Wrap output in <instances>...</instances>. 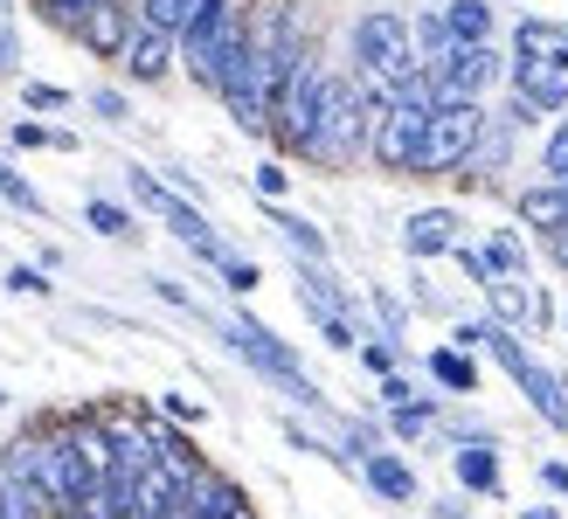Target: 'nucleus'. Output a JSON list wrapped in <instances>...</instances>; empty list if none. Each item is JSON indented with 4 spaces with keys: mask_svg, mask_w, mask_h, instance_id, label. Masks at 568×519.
<instances>
[{
    "mask_svg": "<svg viewBox=\"0 0 568 519\" xmlns=\"http://www.w3.org/2000/svg\"><path fill=\"white\" fill-rule=\"evenodd\" d=\"M514 63H506V119L534 125V119H555L568 111V21L555 14H520L514 21Z\"/></svg>",
    "mask_w": 568,
    "mask_h": 519,
    "instance_id": "f257e3e1",
    "label": "nucleus"
},
{
    "mask_svg": "<svg viewBox=\"0 0 568 519\" xmlns=\"http://www.w3.org/2000/svg\"><path fill=\"white\" fill-rule=\"evenodd\" d=\"M450 346H465V354H486V360L506 374V381L520 388L527 409L541 416L548 429H561V437H568V381H561V374H555L541 354H534L520 326L493 319V312H486V319H458V326H450Z\"/></svg>",
    "mask_w": 568,
    "mask_h": 519,
    "instance_id": "f03ea898",
    "label": "nucleus"
},
{
    "mask_svg": "<svg viewBox=\"0 0 568 519\" xmlns=\"http://www.w3.org/2000/svg\"><path fill=\"white\" fill-rule=\"evenodd\" d=\"M347 49H354V77L375 104H395L409 77H423V55H416V28L409 14L395 8H361L354 28H347Z\"/></svg>",
    "mask_w": 568,
    "mask_h": 519,
    "instance_id": "7ed1b4c3",
    "label": "nucleus"
},
{
    "mask_svg": "<svg viewBox=\"0 0 568 519\" xmlns=\"http://www.w3.org/2000/svg\"><path fill=\"white\" fill-rule=\"evenodd\" d=\"M388 104H375L361 91V77L354 70H333L326 77V98H320V139H312V166H354L367 153V139H375V119H382Z\"/></svg>",
    "mask_w": 568,
    "mask_h": 519,
    "instance_id": "20e7f679",
    "label": "nucleus"
},
{
    "mask_svg": "<svg viewBox=\"0 0 568 519\" xmlns=\"http://www.w3.org/2000/svg\"><path fill=\"white\" fill-rule=\"evenodd\" d=\"M430 111H437V91H430V70L409 77L395 104L375 119V139H367V160H375L388 181H416V160H423V132H430Z\"/></svg>",
    "mask_w": 568,
    "mask_h": 519,
    "instance_id": "39448f33",
    "label": "nucleus"
},
{
    "mask_svg": "<svg viewBox=\"0 0 568 519\" xmlns=\"http://www.w3.org/2000/svg\"><path fill=\"white\" fill-rule=\"evenodd\" d=\"M222 339H230V354H236L243 367H257L271 388H284V395L298 401V409H326V388H320V381H312V374L298 367V354H292V346H284V339H277L264 319H250V312H236V319L222 326Z\"/></svg>",
    "mask_w": 568,
    "mask_h": 519,
    "instance_id": "423d86ee",
    "label": "nucleus"
},
{
    "mask_svg": "<svg viewBox=\"0 0 568 519\" xmlns=\"http://www.w3.org/2000/svg\"><path fill=\"white\" fill-rule=\"evenodd\" d=\"M326 77H333V63H320V49L298 55V70L284 77V91H277V104H271V132H264L284 160H312V139H320V98H326Z\"/></svg>",
    "mask_w": 568,
    "mask_h": 519,
    "instance_id": "0eeeda50",
    "label": "nucleus"
},
{
    "mask_svg": "<svg viewBox=\"0 0 568 519\" xmlns=\"http://www.w3.org/2000/svg\"><path fill=\"white\" fill-rule=\"evenodd\" d=\"M125 187H132V201H139V208H146V215H160V222L174 228V236H181V243H187L194 256H202L209 271H222V264H230V256H236V250H230V243H222L215 228H209V215L194 208V194H181L174 181H160V173L132 166V173H125Z\"/></svg>",
    "mask_w": 568,
    "mask_h": 519,
    "instance_id": "6e6552de",
    "label": "nucleus"
},
{
    "mask_svg": "<svg viewBox=\"0 0 568 519\" xmlns=\"http://www.w3.org/2000/svg\"><path fill=\"white\" fill-rule=\"evenodd\" d=\"M486 125H493V111H486V98H465V104H437L430 111V132H423V160H416V181H450L465 160H471V146L486 139Z\"/></svg>",
    "mask_w": 568,
    "mask_h": 519,
    "instance_id": "1a4fd4ad",
    "label": "nucleus"
},
{
    "mask_svg": "<svg viewBox=\"0 0 568 519\" xmlns=\"http://www.w3.org/2000/svg\"><path fill=\"white\" fill-rule=\"evenodd\" d=\"M250 28V8L243 0H202V14H194L187 28H181V70L202 83H215V63H222V49H230L236 35Z\"/></svg>",
    "mask_w": 568,
    "mask_h": 519,
    "instance_id": "9d476101",
    "label": "nucleus"
},
{
    "mask_svg": "<svg viewBox=\"0 0 568 519\" xmlns=\"http://www.w3.org/2000/svg\"><path fill=\"white\" fill-rule=\"evenodd\" d=\"M506 55L499 42H450V55L430 70V91L437 104H465V98H493L499 83H506Z\"/></svg>",
    "mask_w": 568,
    "mask_h": 519,
    "instance_id": "9b49d317",
    "label": "nucleus"
},
{
    "mask_svg": "<svg viewBox=\"0 0 568 519\" xmlns=\"http://www.w3.org/2000/svg\"><path fill=\"white\" fill-rule=\"evenodd\" d=\"M132 28H139V0H98V8L77 21V42H83L91 63H119Z\"/></svg>",
    "mask_w": 568,
    "mask_h": 519,
    "instance_id": "f8f14e48",
    "label": "nucleus"
},
{
    "mask_svg": "<svg viewBox=\"0 0 568 519\" xmlns=\"http://www.w3.org/2000/svg\"><path fill=\"white\" fill-rule=\"evenodd\" d=\"M174 63H181V35H174V28H160V21H139L132 42H125V55H119V70L132 83H166V77H174Z\"/></svg>",
    "mask_w": 568,
    "mask_h": 519,
    "instance_id": "ddd939ff",
    "label": "nucleus"
},
{
    "mask_svg": "<svg viewBox=\"0 0 568 519\" xmlns=\"http://www.w3.org/2000/svg\"><path fill=\"white\" fill-rule=\"evenodd\" d=\"M458 236H465V215H458V208H416V215L403 222V250L416 256V264L450 256V250H458Z\"/></svg>",
    "mask_w": 568,
    "mask_h": 519,
    "instance_id": "4468645a",
    "label": "nucleus"
},
{
    "mask_svg": "<svg viewBox=\"0 0 568 519\" xmlns=\"http://www.w3.org/2000/svg\"><path fill=\"white\" fill-rule=\"evenodd\" d=\"M450 471H458V485L471 499H506V478H499V450L493 437H465L458 450H450Z\"/></svg>",
    "mask_w": 568,
    "mask_h": 519,
    "instance_id": "2eb2a0df",
    "label": "nucleus"
},
{
    "mask_svg": "<svg viewBox=\"0 0 568 519\" xmlns=\"http://www.w3.org/2000/svg\"><path fill=\"white\" fill-rule=\"evenodd\" d=\"M361 485H367L375 499H388V506H416V499H423L416 471H409L395 450H367V457H361Z\"/></svg>",
    "mask_w": 568,
    "mask_h": 519,
    "instance_id": "dca6fc26",
    "label": "nucleus"
},
{
    "mask_svg": "<svg viewBox=\"0 0 568 519\" xmlns=\"http://www.w3.org/2000/svg\"><path fill=\"white\" fill-rule=\"evenodd\" d=\"M181 506H187V519H230V512H243V506H250V492H243L230 471L202 465V478L187 485V499H181Z\"/></svg>",
    "mask_w": 568,
    "mask_h": 519,
    "instance_id": "f3484780",
    "label": "nucleus"
},
{
    "mask_svg": "<svg viewBox=\"0 0 568 519\" xmlns=\"http://www.w3.org/2000/svg\"><path fill=\"white\" fill-rule=\"evenodd\" d=\"M514 132H520L514 119H493V125H486V139L471 146V160L450 173V181H465V187H493V181H499V166L514 160Z\"/></svg>",
    "mask_w": 568,
    "mask_h": 519,
    "instance_id": "a211bd4d",
    "label": "nucleus"
},
{
    "mask_svg": "<svg viewBox=\"0 0 568 519\" xmlns=\"http://www.w3.org/2000/svg\"><path fill=\"white\" fill-rule=\"evenodd\" d=\"M264 215H271V228H277V236L292 243V256H298V264H333V243H326V236H320V228H312L305 215H292L284 201H264Z\"/></svg>",
    "mask_w": 568,
    "mask_h": 519,
    "instance_id": "6ab92c4d",
    "label": "nucleus"
},
{
    "mask_svg": "<svg viewBox=\"0 0 568 519\" xmlns=\"http://www.w3.org/2000/svg\"><path fill=\"white\" fill-rule=\"evenodd\" d=\"M423 374H430L444 395H478V360L465 354V346H450V339L423 354Z\"/></svg>",
    "mask_w": 568,
    "mask_h": 519,
    "instance_id": "aec40b11",
    "label": "nucleus"
},
{
    "mask_svg": "<svg viewBox=\"0 0 568 519\" xmlns=\"http://www.w3.org/2000/svg\"><path fill=\"white\" fill-rule=\"evenodd\" d=\"M486 312L527 333V326H534V284H527V277H493V284H486Z\"/></svg>",
    "mask_w": 568,
    "mask_h": 519,
    "instance_id": "412c9836",
    "label": "nucleus"
},
{
    "mask_svg": "<svg viewBox=\"0 0 568 519\" xmlns=\"http://www.w3.org/2000/svg\"><path fill=\"white\" fill-rule=\"evenodd\" d=\"M444 28L458 42H493L499 35V8L493 0H444Z\"/></svg>",
    "mask_w": 568,
    "mask_h": 519,
    "instance_id": "4be33fe9",
    "label": "nucleus"
},
{
    "mask_svg": "<svg viewBox=\"0 0 568 519\" xmlns=\"http://www.w3.org/2000/svg\"><path fill=\"white\" fill-rule=\"evenodd\" d=\"M486 256L499 277H527L534 271V250H527V228H493L486 236Z\"/></svg>",
    "mask_w": 568,
    "mask_h": 519,
    "instance_id": "5701e85b",
    "label": "nucleus"
},
{
    "mask_svg": "<svg viewBox=\"0 0 568 519\" xmlns=\"http://www.w3.org/2000/svg\"><path fill=\"white\" fill-rule=\"evenodd\" d=\"M388 429H395V444H423V437L437 429V395L395 401V409H388Z\"/></svg>",
    "mask_w": 568,
    "mask_h": 519,
    "instance_id": "b1692460",
    "label": "nucleus"
},
{
    "mask_svg": "<svg viewBox=\"0 0 568 519\" xmlns=\"http://www.w3.org/2000/svg\"><path fill=\"white\" fill-rule=\"evenodd\" d=\"M409 28H416V55H423V70H437L444 55H450V28H444V8H423V14H409Z\"/></svg>",
    "mask_w": 568,
    "mask_h": 519,
    "instance_id": "393cba45",
    "label": "nucleus"
},
{
    "mask_svg": "<svg viewBox=\"0 0 568 519\" xmlns=\"http://www.w3.org/2000/svg\"><path fill=\"white\" fill-rule=\"evenodd\" d=\"M83 222H91L98 236H111V243H132V236H139L132 208H119V201H104V194H91V201H83Z\"/></svg>",
    "mask_w": 568,
    "mask_h": 519,
    "instance_id": "a878e982",
    "label": "nucleus"
},
{
    "mask_svg": "<svg viewBox=\"0 0 568 519\" xmlns=\"http://www.w3.org/2000/svg\"><path fill=\"white\" fill-rule=\"evenodd\" d=\"M354 360H361V367H367V374L382 381V374H395V367H403V346H395L388 333H367V339L354 346Z\"/></svg>",
    "mask_w": 568,
    "mask_h": 519,
    "instance_id": "bb28decb",
    "label": "nucleus"
},
{
    "mask_svg": "<svg viewBox=\"0 0 568 519\" xmlns=\"http://www.w3.org/2000/svg\"><path fill=\"white\" fill-rule=\"evenodd\" d=\"M541 181H568V111H555V125L541 139Z\"/></svg>",
    "mask_w": 568,
    "mask_h": 519,
    "instance_id": "cd10ccee",
    "label": "nucleus"
},
{
    "mask_svg": "<svg viewBox=\"0 0 568 519\" xmlns=\"http://www.w3.org/2000/svg\"><path fill=\"white\" fill-rule=\"evenodd\" d=\"M194 14H202V0H139V21H160V28H174V35Z\"/></svg>",
    "mask_w": 568,
    "mask_h": 519,
    "instance_id": "c85d7f7f",
    "label": "nucleus"
},
{
    "mask_svg": "<svg viewBox=\"0 0 568 519\" xmlns=\"http://www.w3.org/2000/svg\"><path fill=\"white\" fill-rule=\"evenodd\" d=\"M450 264H458V271L478 284V292H486V284L499 277V271H493V256H486V243H465V236H458V250H450Z\"/></svg>",
    "mask_w": 568,
    "mask_h": 519,
    "instance_id": "c756f323",
    "label": "nucleus"
},
{
    "mask_svg": "<svg viewBox=\"0 0 568 519\" xmlns=\"http://www.w3.org/2000/svg\"><path fill=\"white\" fill-rule=\"evenodd\" d=\"M21 104H28V111H70L77 98L63 91V83H36V77H28V83H21Z\"/></svg>",
    "mask_w": 568,
    "mask_h": 519,
    "instance_id": "7c9ffc66",
    "label": "nucleus"
},
{
    "mask_svg": "<svg viewBox=\"0 0 568 519\" xmlns=\"http://www.w3.org/2000/svg\"><path fill=\"white\" fill-rule=\"evenodd\" d=\"M0 201H14V208H21V215H42V194H36V187H28V181H21V173H14V166H0Z\"/></svg>",
    "mask_w": 568,
    "mask_h": 519,
    "instance_id": "2f4dec72",
    "label": "nucleus"
},
{
    "mask_svg": "<svg viewBox=\"0 0 568 519\" xmlns=\"http://www.w3.org/2000/svg\"><path fill=\"white\" fill-rule=\"evenodd\" d=\"M91 8H98V0H36V14L55 21V28H70V35H77V21L91 14Z\"/></svg>",
    "mask_w": 568,
    "mask_h": 519,
    "instance_id": "473e14b6",
    "label": "nucleus"
},
{
    "mask_svg": "<svg viewBox=\"0 0 568 519\" xmlns=\"http://www.w3.org/2000/svg\"><path fill=\"white\" fill-rule=\"evenodd\" d=\"M222 284H230L236 298H250V292H257V284H264V271L250 264V256H230V264H222Z\"/></svg>",
    "mask_w": 568,
    "mask_h": 519,
    "instance_id": "72a5a7b5",
    "label": "nucleus"
},
{
    "mask_svg": "<svg viewBox=\"0 0 568 519\" xmlns=\"http://www.w3.org/2000/svg\"><path fill=\"white\" fill-rule=\"evenodd\" d=\"M8 292H14V298H49L55 284H49L36 264H14V271H8Z\"/></svg>",
    "mask_w": 568,
    "mask_h": 519,
    "instance_id": "f704fd0d",
    "label": "nucleus"
},
{
    "mask_svg": "<svg viewBox=\"0 0 568 519\" xmlns=\"http://www.w3.org/2000/svg\"><path fill=\"white\" fill-rule=\"evenodd\" d=\"M8 139H14L21 153H36V146H55V125H42V119H14Z\"/></svg>",
    "mask_w": 568,
    "mask_h": 519,
    "instance_id": "c9c22d12",
    "label": "nucleus"
},
{
    "mask_svg": "<svg viewBox=\"0 0 568 519\" xmlns=\"http://www.w3.org/2000/svg\"><path fill=\"white\" fill-rule=\"evenodd\" d=\"M367 298H375V312H382V333H388L395 346H409V339H403V333H409V312H403V305H395L388 292H367Z\"/></svg>",
    "mask_w": 568,
    "mask_h": 519,
    "instance_id": "e433bc0d",
    "label": "nucleus"
},
{
    "mask_svg": "<svg viewBox=\"0 0 568 519\" xmlns=\"http://www.w3.org/2000/svg\"><path fill=\"white\" fill-rule=\"evenodd\" d=\"M257 194H264V201H284V194H292V173H284V160H264V166H257Z\"/></svg>",
    "mask_w": 568,
    "mask_h": 519,
    "instance_id": "4c0bfd02",
    "label": "nucleus"
},
{
    "mask_svg": "<svg viewBox=\"0 0 568 519\" xmlns=\"http://www.w3.org/2000/svg\"><path fill=\"white\" fill-rule=\"evenodd\" d=\"M91 111H98L104 125H125V119H132V104H125V91H91Z\"/></svg>",
    "mask_w": 568,
    "mask_h": 519,
    "instance_id": "58836bf2",
    "label": "nucleus"
},
{
    "mask_svg": "<svg viewBox=\"0 0 568 519\" xmlns=\"http://www.w3.org/2000/svg\"><path fill=\"white\" fill-rule=\"evenodd\" d=\"M160 409L174 416V423H187V429H194V423H209V409H202L194 395H160Z\"/></svg>",
    "mask_w": 568,
    "mask_h": 519,
    "instance_id": "ea45409f",
    "label": "nucleus"
},
{
    "mask_svg": "<svg viewBox=\"0 0 568 519\" xmlns=\"http://www.w3.org/2000/svg\"><path fill=\"white\" fill-rule=\"evenodd\" d=\"M375 395H382V409H395V401H416V388H409V374H403V367L382 374V388H375Z\"/></svg>",
    "mask_w": 568,
    "mask_h": 519,
    "instance_id": "a19ab883",
    "label": "nucleus"
},
{
    "mask_svg": "<svg viewBox=\"0 0 568 519\" xmlns=\"http://www.w3.org/2000/svg\"><path fill=\"white\" fill-rule=\"evenodd\" d=\"M14 70H21V35L0 21V77H14Z\"/></svg>",
    "mask_w": 568,
    "mask_h": 519,
    "instance_id": "79ce46f5",
    "label": "nucleus"
},
{
    "mask_svg": "<svg viewBox=\"0 0 568 519\" xmlns=\"http://www.w3.org/2000/svg\"><path fill=\"white\" fill-rule=\"evenodd\" d=\"M555 319H561V312H555V298L541 292V284H534V333H548Z\"/></svg>",
    "mask_w": 568,
    "mask_h": 519,
    "instance_id": "37998d69",
    "label": "nucleus"
},
{
    "mask_svg": "<svg viewBox=\"0 0 568 519\" xmlns=\"http://www.w3.org/2000/svg\"><path fill=\"white\" fill-rule=\"evenodd\" d=\"M541 485H548V492H561V499H568V465H561V457H548V465H541Z\"/></svg>",
    "mask_w": 568,
    "mask_h": 519,
    "instance_id": "c03bdc74",
    "label": "nucleus"
},
{
    "mask_svg": "<svg viewBox=\"0 0 568 519\" xmlns=\"http://www.w3.org/2000/svg\"><path fill=\"white\" fill-rule=\"evenodd\" d=\"M548 256H555V264L568 271V228H555V236H548Z\"/></svg>",
    "mask_w": 568,
    "mask_h": 519,
    "instance_id": "a18cd8bd",
    "label": "nucleus"
},
{
    "mask_svg": "<svg viewBox=\"0 0 568 519\" xmlns=\"http://www.w3.org/2000/svg\"><path fill=\"white\" fill-rule=\"evenodd\" d=\"M520 519H561L555 506H520Z\"/></svg>",
    "mask_w": 568,
    "mask_h": 519,
    "instance_id": "49530a36",
    "label": "nucleus"
},
{
    "mask_svg": "<svg viewBox=\"0 0 568 519\" xmlns=\"http://www.w3.org/2000/svg\"><path fill=\"white\" fill-rule=\"evenodd\" d=\"M437 519H471V512L465 506H437Z\"/></svg>",
    "mask_w": 568,
    "mask_h": 519,
    "instance_id": "de8ad7c7",
    "label": "nucleus"
},
{
    "mask_svg": "<svg viewBox=\"0 0 568 519\" xmlns=\"http://www.w3.org/2000/svg\"><path fill=\"white\" fill-rule=\"evenodd\" d=\"M561 333H568V305H561Z\"/></svg>",
    "mask_w": 568,
    "mask_h": 519,
    "instance_id": "09e8293b",
    "label": "nucleus"
},
{
    "mask_svg": "<svg viewBox=\"0 0 568 519\" xmlns=\"http://www.w3.org/2000/svg\"><path fill=\"white\" fill-rule=\"evenodd\" d=\"M0 409H8V388H0Z\"/></svg>",
    "mask_w": 568,
    "mask_h": 519,
    "instance_id": "8fccbe9b",
    "label": "nucleus"
}]
</instances>
